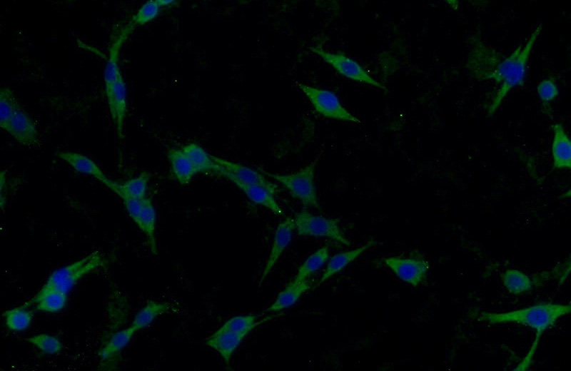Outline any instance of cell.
Listing matches in <instances>:
<instances>
[{"label": "cell", "mask_w": 571, "mask_h": 371, "mask_svg": "<svg viewBox=\"0 0 571 371\" xmlns=\"http://www.w3.org/2000/svg\"><path fill=\"white\" fill-rule=\"evenodd\" d=\"M570 310L571 307L567 304L544 302L505 312H480L476 313L475 317L490 324L516 323L535 330L530 348L515 368V370H525L532 365L542 335Z\"/></svg>", "instance_id": "cell-1"}, {"label": "cell", "mask_w": 571, "mask_h": 371, "mask_svg": "<svg viewBox=\"0 0 571 371\" xmlns=\"http://www.w3.org/2000/svg\"><path fill=\"white\" fill-rule=\"evenodd\" d=\"M542 29V24L538 25L530 34L524 46L519 45L497 67L492 80L500 84L492 103L489 105L487 113L493 115L500 106L502 102L510 91L517 86H522L525 83L528 59L533 46Z\"/></svg>", "instance_id": "cell-2"}, {"label": "cell", "mask_w": 571, "mask_h": 371, "mask_svg": "<svg viewBox=\"0 0 571 371\" xmlns=\"http://www.w3.org/2000/svg\"><path fill=\"white\" fill-rule=\"evenodd\" d=\"M315 161H313L298 171L288 174L271 173L264 171L262 173L280 183L305 206L320 209L315 184Z\"/></svg>", "instance_id": "cell-3"}, {"label": "cell", "mask_w": 571, "mask_h": 371, "mask_svg": "<svg viewBox=\"0 0 571 371\" xmlns=\"http://www.w3.org/2000/svg\"><path fill=\"white\" fill-rule=\"evenodd\" d=\"M103 265L101 253L96 250L69 265L54 270L44 284L69 293L84 277Z\"/></svg>", "instance_id": "cell-4"}, {"label": "cell", "mask_w": 571, "mask_h": 371, "mask_svg": "<svg viewBox=\"0 0 571 371\" xmlns=\"http://www.w3.org/2000/svg\"><path fill=\"white\" fill-rule=\"evenodd\" d=\"M470 44L465 62L470 75L480 81L492 80L497 67L505 56L487 44L479 35L472 36Z\"/></svg>", "instance_id": "cell-5"}, {"label": "cell", "mask_w": 571, "mask_h": 371, "mask_svg": "<svg viewBox=\"0 0 571 371\" xmlns=\"http://www.w3.org/2000/svg\"><path fill=\"white\" fill-rule=\"evenodd\" d=\"M295 230L301 236L322 237L347 246L350 242L339 226V220L316 215L307 210L297 213L293 218Z\"/></svg>", "instance_id": "cell-6"}, {"label": "cell", "mask_w": 571, "mask_h": 371, "mask_svg": "<svg viewBox=\"0 0 571 371\" xmlns=\"http://www.w3.org/2000/svg\"><path fill=\"white\" fill-rule=\"evenodd\" d=\"M121 200L130 218L145 235L151 253L157 255L156 212L151 199L145 197L138 199L124 198Z\"/></svg>", "instance_id": "cell-7"}, {"label": "cell", "mask_w": 571, "mask_h": 371, "mask_svg": "<svg viewBox=\"0 0 571 371\" xmlns=\"http://www.w3.org/2000/svg\"><path fill=\"white\" fill-rule=\"evenodd\" d=\"M298 86L315 111L323 117L347 122H360L342 105L335 93L303 83H298Z\"/></svg>", "instance_id": "cell-8"}, {"label": "cell", "mask_w": 571, "mask_h": 371, "mask_svg": "<svg viewBox=\"0 0 571 371\" xmlns=\"http://www.w3.org/2000/svg\"><path fill=\"white\" fill-rule=\"evenodd\" d=\"M310 50L318 55L324 61L330 64L338 73L352 81L364 83L387 91V88L374 79L355 60L338 53L326 51L319 47L312 46Z\"/></svg>", "instance_id": "cell-9"}, {"label": "cell", "mask_w": 571, "mask_h": 371, "mask_svg": "<svg viewBox=\"0 0 571 371\" xmlns=\"http://www.w3.org/2000/svg\"><path fill=\"white\" fill-rule=\"evenodd\" d=\"M383 262L400 280L413 287L425 280L430 269L428 261L419 257L390 256Z\"/></svg>", "instance_id": "cell-10"}, {"label": "cell", "mask_w": 571, "mask_h": 371, "mask_svg": "<svg viewBox=\"0 0 571 371\" xmlns=\"http://www.w3.org/2000/svg\"><path fill=\"white\" fill-rule=\"evenodd\" d=\"M213 172L233 183L253 203L265 207L276 215L283 214L282 208L275 198V194L266 188L243 183L217 163Z\"/></svg>", "instance_id": "cell-11"}, {"label": "cell", "mask_w": 571, "mask_h": 371, "mask_svg": "<svg viewBox=\"0 0 571 371\" xmlns=\"http://www.w3.org/2000/svg\"><path fill=\"white\" fill-rule=\"evenodd\" d=\"M105 91L111 118L116 135L121 141L123 137L124 122L127 113V91L123 76H121L112 86L105 88Z\"/></svg>", "instance_id": "cell-12"}, {"label": "cell", "mask_w": 571, "mask_h": 371, "mask_svg": "<svg viewBox=\"0 0 571 371\" xmlns=\"http://www.w3.org/2000/svg\"><path fill=\"white\" fill-rule=\"evenodd\" d=\"M3 130L24 146L34 148L38 146V130L33 120L22 107L16 111Z\"/></svg>", "instance_id": "cell-13"}, {"label": "cell", "mask_w": 571, "mask_h": 371, "mask_svg": "<svg viewBox=\"0 0 571 371\" xmlns=\"http://www.w3.org/2000/svg\"><path fill=\"white\" fill-rule=\"evenodd\" d=\"M294 230L293 218L290 217L286 218L278 225L268 258L258 283L259 285L263 283L283 253L290 243Z\"/></svg>", "instance_id": "cell-14"}, {"label": "cell", "mask_w": 571, "mask_h": 371, "mask_svg": "<svg viewBox=\"0 0 571 371\" xmlns=\"http://www.w3.org/2000/svg\"><path fill=\"white\" fill-rule=\"evenodd\" d=\"M212 157L216 163L224 168L241 182L264 187L275 195L277 193V185L266 178L263 173H261L248 166L223 158Z\"/></svg>", "instance_id": "cell-15"}, {"label": "cell", "mask_w": 571, "mask_h": 371, "mask_svg": "<svg viewBox=\"0 0 571 371\" xmlns=\"http://www.w3.org/2000/svg\"><path fill=\"white\" fill-rule=\"evenodd\" d=\"M57 156L76 172L93 177L108 188L113 181L105 175L95 161L86 155L64 151L59 152Z\"/></svg>", "instance_id": "cell-16"}, {"label": "cell", "mask_w": 571, "mask_h": 371, "mask_svg": "<svg viewBox=\"0 0 571 371\" xmlns=\"http://www.w3.org/2000/svg\"><path fill=\"white\" fill-rule=\"evenodd\" d=\"M67 302V293L44 284L28 303L39 311L56 313L64 309Z\"/></svg>", "instance_id": "cell-17"}, {"label": "cell", "mask_w": 571, "mask_h": 371, "mask_svg": "<svg viewBox=\"0 0 571 371\" xmlns=\"http://www.w3.org/2000/svg\"><path fill=\"white\" fill-rule=\"evenodd\" d=\"M553 139L552 143V156L553 167L557 170L571 168V142L560 123L552 126Z\"/></svg>", "instance_id": "cell-18"}, {"label": "cell", "mask_w": 571, "mask_h": 371, "mask_svg": "<svg viewBox=\"0 0 571 371\" xmlns=\"http://www.w3.org/2000/svg\"><path fill=\"white\" fill-rule=\"evenodd\" d=\"M244 337L221 326L206 339V344L228 364Z\"/></svg>", "instance_id": "cell-19"}, {"label": "cell", "mask_w": 571, "mask_h": 371, "mask_svg": "<svg viewBox=\"0 0 571 371\" xmlns=\"http://www.w3.org/2000/svg\"><path fill=\"white\" fill-rule=\"evenodd\" d=\"M150 173L147 171H142L138 176L123 183L114 181L109 189L121 200L143 198L147 197Z\"/></svg>", "instance_id": "cell-20"}, {"label": "cell", "mask_w": 571, "mask_h": 371, "mask_svg": "<svg viewBox=\"0 0 571 371\" xmlns=\"http://www.w3.org/2000/svg\"><path fill=\"white\" fill-rule=\"evenodd\" d=\"M375 244L376 242L372 240L355 249L335 254L330 258L317 285L323 283L333 275L343 270L348 265Z\"/></svg>", "instance_id": "cell-21"}, {"label": "cell", "mask_w": 571, "mask_h": 371, "mask_svg": "<svg viewBox=\"0 0 571 371\" xmlns=\"http://www.w3.org/2000/svg\"><path fill=\"white\" fill-rule=\"evenodd\" d=\"M500 280L504 288L514 295L528 294L535 289L532 276L518 269L505 270Z\"/></svg>", "instance_id": "cell-22"}, {"label": "cell", "mask_w": 571, "mask_h": 371, "mask_svg": "<svg viewBox=\"0 0 571 371\" xmlns=\"http://www.w3.org/2000/svg\"><path fill=\"white\" fill-rule=\"evenodd\" d=\"M167 157L173 176L180 184L189 183L197 174L193 164L181 149H169Z\"/></svg>", "instance_id": "cell-23"}, {"label": "cell", "mask_w": 571, "mask_h": 371, "mask_svg": "<svg viewBox=\"0 0 571 371\" xmlns=\"http://www.w3.org/2000/svg\"><path fill=\"white\" fill-rule=\"evenodd\" d=\"M310 287L309 281L290 282L276 297L268 308V312H278L293 305Z\"/></svg>", "instance_id": "cell-24"}, {"label": "cell", "mask_w": 571, "mask_h": 371, "mask_svg": "<svg viewBox=\"0 0 571 371\" xmlns=\"http://www.w3.org/2000/svg\"><path fill=\"white\" fill-rule=\"evenodd\" d=\"M136 332L131 325L115 332L100 349L99 357L106 360L118 355L128 346Z\"/></svg>", "instance_id": "cell-25"}, {"label": "cell", "mask_w": 571, "mask_h": 371, "mask_svg": "<svg viewBox=\"0 0 571 371\" xmlns=\"http://www.w3.org/2000/svg\"><path fill=\"white\" fill-rule=\"evenodd\" d=\"M31 305L26 303L4 311L3 316L6 327L13 332H22L28 329L34 319Z\"/></svg>", "instance_id": "cell-26"}, {"label": "cell", "mask_w": 571, "mask_h": 371, "mask_svg": "<svg viewBox=\"0 0 571 371\" xmlns=\"http://www.w3.org/2000/svg\"><path fill=\"white\" fill-rule=\"evenodd\" d=\"M130 29H131L128 27L126 31H123L121 36L114 41L109 49L108 59L103 70L105 88L112 86L122 76L118 65L119 50L128 31H130Z\"/></svg>", "instance_id": "cell-27"}, {"label": "cell", "mask_w": 571, "mask_h": 371, "mask_svg": "<svg viewBox=\"0 0 571 371\" xmlns=\"http://www.w3.org/2000/svg\"><path fill=\"white\" fill-rule=\"evenodd\" d=\"M169 306L166 303L150 300L138 311L130 325L138 332L149 326L156 318L167 312Z\"/></svg>", "instance_id": "cell-28"}, {"label": "cell", "mask_w": 571, "mask_h": 371, "mask_svg": "<svg viewBox=\"0 0 571 371\" xmlns=\"http://www.w3.org/2000/svg\"><path fill=\"white\" fill-rule=\"evenodd\" d=\"M193 164L197 173L207 171H214L216 163L212 156L195 143L186 144L181 149Z\"/></svg>", "instance_id": "cell-29"}, {"label": "cell", "mask_w": 571, "mask_h": 371, "mask_svg": "<svg viewBox=\"0 0 571 371\" xmlns=\"http://www.w3.org/2000/svg\"><path fill=\"white\" fill-rule=\"evenodd\" d=\"M330 250L328 245H323L308 256L299 267L293 281H302L319 270L328 260Z\"/></svg>", "instance_id": "cell-30"}, {"label": "cell", "mask_w": 571, "mask_h": 371, "mask_svg": "<svg viewBox=\"0 0 571 371\" xmlns=\"http://www.w3.org/2000/svg\"><path fill=\"white\" fill-rule=\"evenodd\" d=\"M536 90L541 102L542 111L551 118L552 116L551 103L560 94L555 79L552 76L542 79L538 83Z\"/></svg>", "instance_id": "cell-31"}, {"label": "cell", "mask_w": 571, "mask_h": 371, "mask_svg": "<svg viewBox=\"0 0 571 371\" xmlns=\"http://www.w3.org/2000/svg\"><path fill=\"white\" fill-rule=\"evenodd\" d=\"M26 340L42 353L49 355H59L62 352L64 347L59 338L47 333L32 335L27 337Z\"/></svg>", "instance_id": "cell-32"}, {"label": "cell", "mask_w": 571, "mask_h": 371, "mask_svg": "<svg viewBox=\"0 0 571 371\" xmlns=\"http://www.w3.org/2000/svg\"><path fill=\"white\" fill-rule=\"evenodd\" d=\"M21 107L14 92L7 87H2L0 91V125L2 129Z\"/></svg>", "instance_id": "cell-33"}, {"label": "cell", "mask_w": 571, "mask_h": 371, "mask_svg": "<svg viewBox=\"0 0 571 371\" xmlns=\"http://www.w3.org/2000/svg\"><path fill=\"white\" fill-rule=\"evenodd\" d=\"M253 315H237L228 319L222 326L246 337L259 322Z\"/></svg>", "instance_id": "cell-34"}, {"label": "cell", "mask_w": 571, "mask_h": 371, "mask_svg": "<svg viewBox=\"0 0 571 371\" xmlns=\"http://www.w3.org/2000/svg\"><path fill=\"white\" fill-rule=\"evenodd\" d=\"M161 8L155 0H149L140 6L131 19L130 27L142 26L154 20L160 14Z\"/></svg>", "instance_id": "cell-35"}, {"label": "cell", "mask_w": 571, "mask_h": 371, "mask_svg": "<svg viewBox=\"0 0 571 371\" xmlns=\"http://www.w3.org/2000/svg\"><path fill=\"white\" fill-rule=\"evenodd\" d=\"M155 1L160 8L174 5L177 3V1L175 0H155Z\"/></svg>", "instance_id": "cell-36"}]
</instances>
